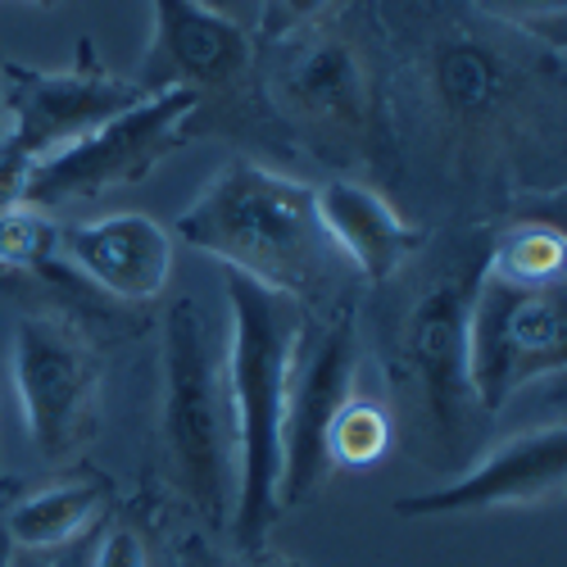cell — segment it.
<instances>
[{"label": "cell", "instance_id": "cell-24", "mask_svg": "<svg viewBox=\"0 0 567 567\" xmlns=\"http://www.w3.org/2000/svg\"><path fill=\"white\" fill-rule=\"evenodd\" d=\"M14 554H19V549L10 545V536H6V532H0V567H14Z\"/></svg>", "mask_w": 567, "mask_h": 567}, {"label": "cell", "instance_id": "cell-8", "mask_svg": "<svg viewBox=\"0 0 567 567\" xmlns=\"http://www.w3.org/2000/svg\"><path fill=\"white\" fill-rule=\"evenodd\" d=\"M567 482V432L563 422L536 432H517L499 441L477 467L463 477L395 499L400 517H467V513H495V508H532L554 504Z\"/></svg>", "mask_w": 567, "mask_h": 567}, {"label": "cell", "instance_id": "cell-15", "mask_svg": "<svg viewBox=\"0 0 567 567\" xmlns=\"http://www.w3.org/2000/svg\"><path fill=\"white\" fill-rule=\"evenodd\" d=\"M508 337H513V359L517 377L532 382L540 372H558L567 354V318L558 287L549 291H517L513 313H508Z\"/></svg>", "mask_w": 567, "mask_h": 567}, {"label": "cell", "instance_id": "cell-13", "mask_svg": "<svg viewBox=\"0 0 567 567\" xmlns=\"http://www.w3.org/2000/svg\"><path fill=\"white\" fill-rule=\"evenodd\" d=\"M287 101L332 127H359L368 110V82L359 69V55L341 41H313L291 60L287 78Z\"/></svg>", "mask_w": 567, "mask_h": 567}, {"label": "cell", "instance_id": "cell-11", "mask_svg": "<svg viewBox=\"0 0 567 567\" xmlns=\"http://www.w3.org/2000/svg\"><path fill=\"white\" fill-rule=\"evenodd\" d=\"M313 209H318V227L327 236V246H337L372 281L391 277L422 246V231L404 223L400 209L363 182L332 177L313 186Z\"/></svg>", "mask_w": 567, "mask_h": 567}, {"label": "cell", "instance_id": "cell-10", "mask_svg": "<svg viewBox=\"0 0 567 567\" xmlns=\"http://www.w3.org/2000/svg\"><path fill=\"white\" fill-rule=\"evenodd\" d=\"M60 255L114 300H155L173 277V231L151 214H105L60 227Z\"/></svg>", "mask_w": 567, "mask_h": 567}, {"label": "cell", "instance_id": "cell-26", "mask_svg": "<svg viewBox=\"0 0 567 567\" xmlns=\"http://www.w3.org/2000/svg\"><path fill=\"white\" fill-rule=\"evenodd\" d=\"M259 567H296V563H259Z\"/></svg>", "mask_w": 567, "mask_h": 567}, {"label": "cell", "instance_id": "cell-23", "mask_svg": "<svg viewBox=\"0 0 567 567\" xmlns=\"http://www.w3.org/2000/svg\"><path fill=\"white\" fill-rule=\"evenodd\" d=\"M192 6H200V10H209L218 19H227V23H246L259 0H192Z\"/></svg>", "mask_w": 567, "mask_h": 567}, {"label": "cell", "instance_id": "cell-21", "mask_svg": "<svg viewBox=\"0 0 567 567\" xmlns=\"http://www.w3.org/2000/svg\"><path fill=\"white\" fill-rule=\"evenodd\" d=\"M86 567H151V545H146V536H141L136 527L118 523V527H110L96 540Z\"/></svg>", "mask_w": 567, "mask_h": 567}, {"label": "cell", "instance_id": "cell-5", "mask_svg": "<svg viewBox=\"0 0 567 567\" xmlns=\"http://www.w3.org/2000/svg\"><path fill=\"white\" fill-rule=\"evenodd\" d=\"M0 96L10 105V132L0 146V200H10L28 168L51 159L105 118L132 110L146 91L91 64H78L69 73L0 64Z\"/></svg>", "mask_w": 567, "mask_h": 567}, {"label": "cell", "instance_id": "cell-14", "mask_svg": "<svg viewBox=\"0 0 567 567\" xmlns=\"http://www.w3.org/2000/svg\"><path fill=\"white\" fill-rule=\"evenodd\" d=\"M105 508V486L101 482H60L32 491L6 513V532L19 554H45V549H64L78 536L96 527V517Z\"/></svg>", "mask_w": 567, "mask_h": 567}, {"label": "cell", "instance_id": "cell-18", "mask_svg": "<svg viewBox=\"0 0 567 567\" xmlns=\"http://www.w3.org/2000/svg\"><path fill=\"white\" fill-rule=\"evenodd\" d=\"M391 445H395L391 413L377 400H363V395H350L341 404V413L332 422V436H327L332 467H372V463L386 458Z\"/></svg>", "mask_w": 567, "mask_h": 567}, {"label": "cell", "instance_id": "cell-19", "mask_svg": "<svg viewBox=\"0 0 567 567\" xmlns=\"http://www.w3.org/2000/svg\"><path fill=\"white\" fill-rule=\"evenodd\" d=\"M60 255V223L23 200L0 205V272H41Z\"/></svg>", "mask_w": 567, "mask_h": 567}, {"label": "cell", "instance_id": "cell-3", "mask_svg": "<svg viewBox=\"0 0 567 567\" xmlns=\"http://www.w3.org/2000/svg\"><path fill=\"white\" fill-rule=\"evenodd\" d=\"M164 445L192 504L209 523H231V409L223 354L196 300H177L164 318Z\"/></svg>", "mask_w": 567, "mask_h": 567}, {"label": "cell", "instance_id": "cell-2", "mask_svg": "<svg viewBox=\"0 0 567 567\" xmlns=\"http://www.w3.org/2000/svg\"><path fill=\"white\" fill-rule=\"evenodd\" d=\"M173 231L192 250L227 264V272L287 296H300L327 259L313 186L255 159L223 164L205 192L182 209Z\"/></svg>", "mask_w": 567, "mask_h": 567}, {"label": "cell", "instance_id": "cell-25", "mask_svg": "<svg viewBox=\"0 0 567 567\" xmlns=\"http://www.w3.org/2000/svg\"><path fill=\"white\" fill-rule=\"evenodd\" d=\"M32 6H41V10H55V6H60V0H32Z\"/></svg>", "mask_w": 567, "mask_h": 567}, {"label": "cell", "instance_id": "cell-1", "mask_svg": "<svg viewBox=\"0 0 567 567\" xmlns=\"http://www.w3.org/2000/svg\"><path fill=\"white\" fill-rule=\"evenodd\" d=\"M300 346H305L300 296L259 287V281L241 272H227L223 382L231 409V463H236L231 532L241 540V549H259L277 517L281 413H287Z\"/></svg>", "mask_w": 567, "mask_h": 567}, {"label": "cell", "instance_id": "cell-16", "mask_svg": "<svg viewBox=\"0 0 567 567\" xmlns=\"http://www.w3.org/2000/svg\"><path fill=\"white\" fill-rule=\"evenodd\" d=\"M432 82H436V96L454 114H482L499 101L504 69L477 41H445L432 64Z\"/></svg>", "mask_w": 567, "mask_h": 567}, {"label": "cell", "instance_id": "cell-6", "mask_svg": "<svg viewBox=\"0 0 567 567\" xmlns=\"http://www.w3.org/2000/svg\"><path fill=\"white\" fill-rule=\"evenodd\" d=\"M10 372L23 409V432L45 463H64L96 432L101 363L69 322L32 313L14 327Z\"/></svg>", "mask_w": 567, "mask_h": 567}, {"label": "cell", "instance_id": "cell-20", "mask_svg": "<svg viewBox=\"0 0 567 567\" xmlns=\"http://www.w3.org/2000/svg\"><path fill=\"white\" fill-rule=\"evenodd\" d=\"M504 23H517L527 32H545L554 51H563V23H567V0H482Z\"/></svg>", "mask_w": 567, "mask_h": 567}, {"label": "cell", "instance_id": "cell-4", "mask_svg": "<svg viewBox=\"0 0 567 567\" xmlns=\"http://www.w3.org/2000/svg\"><path fill=\"white\" fill-rule=\"evenodd\" d=\"M196 110H200V91H186V86L146 91L132 110L105 118L101 127L69 141L51 159L28 168L10 200L51 214L69 200H91L114 192V186L146 182L177 146H186Z\"/></svg>", "mask_w": 567, "mask_h": 567}, {"label": "cell", "instance_id": "cell-12", "mask_svg": "<svg viewBox=\"0 0 567 567\" xmlns=\"http://www.w3.org/2000/svg\"><path fill=\"white\" fill-rule=\"evenodd\" d=\"M463 296L458 287H436L427 300L417 305L409 322V354L422 377L432 413L441 427H454L458 409L467 400V372H463Z\"/></svg>", "mask_w": 567, "mask_h": 567}, {"label": "cell", "instance_id": "cell-17", "mask_svg": "<svg viewBox=\"0 0 567 567\" xmlns=\"http://www.w3.org/2000/svg\"><path fill=\"white\" fill-rule=\"evenodd\" d=\"M491 277L517 291H549L563 281V231L545 223H523L499 236V246L486 264Z\"/></svg>", "mask_w": 567, "mask_h": 567}, {"label": "cell", "instance_id": "cell-9", "mask_svg": "<svg viewBox=\"0 0 567 567\" xmlns=\"http://www.w3.org/2000/svg\"><path fill=\"white\" fill-rule=\"evenodd\" d=\"M250 60V37L241 23H227L192 0H151V41L132 78L141 91H200L223 86Z\"/></svg>", "mask_w": 567, "mask_h": 567}, {"label": "cell", "instance_id": "cell-7", "mask_svg": "<svg viewBox=\"0 0 567 567\" xmlns=\"http://www.w3.org/2000/svg\"><path fill=\"white\" fill-rule=\"evenodd\" d=\"M354 372H359V350L354 332L346 322L327 327L322 337L300 346L296 377L287 413H281V472H277V513L309 504L327 477H332V454H327V436L341 404L354 395Z\"/></svg>", "mask_w": 567, "mask_h": 567}, {"label": "cell", "instance_id": "cell-22", "mask_svg": "<svg viewBox=\"0 0 567 567\" xmlns=\"http://www.w3.org/2000/svg\"><path fill=\"white\" fill-rule=\"evenodd\" d=\"M332 0H272V19L281 23V28H296V23H309V19H318Z\"/></svg>", "mask_w": 567, "mask_h": 567}, {"label": "cell", "instance_id": "cell-27", "mask_svg": "<svg viewBox=\"0 0 567 567\" xmlns=\"http://www.w3.org/2000/svg\"><path fill=\"white\" fill-rule=\"evenodd\" d=\"M192 567H205V563H192ZM209 567H214V563H209Z\"/></svg>", "mask_w": 567, "mask_h": 567}]
</instances>
